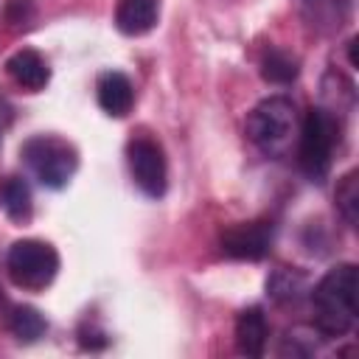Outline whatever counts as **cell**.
Segmentation results:
<instances>
[{"label": "cell", "instance_id": "obj_1", "mask_svg": "<svg viewBox=\"0 0 359 359\" xmlns=\"http://www.w3.org/2000/svg\"><path fill=\"white\" fill-rule=\"evenodd\" d=\"M314 325L323 337H342L359 314V272L353 264L331 266L311 289Z\"/></svg>", "mask_w": 359, "mask_h": 359}, {"label": "cell", "instance_id": "obj_2", "mask_svg": "<svg viewBox=\"0 0 359 359\" xmlns=\"http://www.w3.org/2000/svg\"><path fill=\"white\" fill-rule=\"evenodd\" d=\"M297 135V107L286 95H269L258 101L247 115V137L264 154H283Z\"/></svg>", "mask_w": 359, "mask_h": 359}, {"label": "cell", "instance_id": "obj_3", "mask_svg": "<svg viewBox=\"0 0 359 359\" xmlns=\"http://www.w3.org/2000/svg\"><path fill=\"white\" fill-rule=\"evenodd\" d=\"M20 154L25 160V165L31 168V174L45 188H53V191L65 188L79 168L76 146L56 137V135H36V137L25 140Z\"/></svg>", "mask_w": 359, "mask_h": 359}, {"label": "cell", "instance_id": "obj_4", "mask_svg": "<svg viewBox=\"0 0 359 359\" xmlns=\"http://www.w3.org/2000/svg\"><path fill=\"white\" fill-rule=\"evenodd\" d=\"M297 163L303 174L311 182H323L325 174L331 171V157H334V143H337V121L328 109L314 107L306 112L300 132H297Z\"/></svg>", "mask_w": 359, "mask_h": 359}, {"label": "cell", "instance_id": "obj_5", "mask_svg": "<svg viewBox=\"0 0 359 359\" xmlns=\"http://www.w3.org/2000/svg\"><path fill=\"white\" fill-rule=\"evenodd\" d=\"M6 272L14 286L39 292L50 286V280L59 272V252L39 238H20L8 247L6 255Z\"/></svg>", "mask_w": 359, "mask_h": 359}, {"label": "cell", "instance_id": "obj_6", "mask_svg": "<svg viewBox=\"0 0 359 359\" xmlns=\"http://www.w3.org/2000/svg\"><path fill=\"white\" fill-rule=\"evenodd\" d=\"M126 160H129V171L135 185L151 196L160 199L168 188V168H165V154L163 146L151 137H132L126 146Z\"/></svg>", "mask_w": 359, "mask_h": 359}, {"label": "cell", "instance_id": "obj_7", "mask_svg": "<svg viewBox=\"0 0 359 359\" xmlns=\"http://www.w3.org/2000/svg\"><path fill=\"white\" fill-rule=\"evenodd\" d=\"M222 252L238 261H261L272 247L269 222H238L222 233Z\"/></svg>", "mask_w": 359, "mask_h": 359}, {"label": "cell", "instance_id": "obj_8", "mask_svg": "<svg viewBox=\"0 0 359 359\" xmlns=\"http://www.w3.org/2000/svg\"><path fill=\"white\" fill-rule=\"evenodd\" d=\"M95 95H98V107L109 115V118H126L132 112L135 104V87L129 81V76H123L121 70H107L98 76L95 84Z\"/></svg>", "mask_w": 359, "mask_h": 359}, {"label": "cell", "instance_id": "obj_9", "mask_svg": "<svg viewBox=\"0 0 359 359\" xmlns=\"http://www.w3.org/2000/svg\"><path fill=\"white\" fill-rule=\"evenodd\" d=\"M6 73H8V79H11L17 87L31 90V93L42 90V87L48 84V79H50L48 62H45L34 48H22V50L11 53V56L6 59Z\"/></svg>", "mask_w": 359, "mask_h": 359}, {"label": "cell", "instance_id": "obj_10", "mask_svg": "<svg viewBox=\"0 0 359 359\" xmlns=\"http://www.w3.org/2000/svg\"><path fill=\"white\" fill-rule=\"evenodd\" d=\"M160 0H118L115 25L126 36H143L157 25Z\"/></svg>", "mask_w": 359, "mask_h": 359}, {"label": "cell", "instance_id": "obj_11", "mask_svg": "<svg viewBox=\"0 0 359 359\" xmlns=\"http://www.w3.org/2000/svg\"><path fill=\"white\" fill-rule=\"evenodd\" d=\"M266 337H269V325L266 317L258 306H250L238 314L236 320V345L244 356H261L266 348Z\"/></svg>", "mask_w": 359, "mask_h": 359}, {"label": "cell", "instance_id": "obj_12", "mask_svg": "<svg viewBox=\"0 0 359 359\" xmlns=\"http://www.w3.org/2000/svg\"><path fill=\"white\" fill-rule=\"evenodd\" d=\"M306 20L320 31H339L351 14V0H303Z\"/></svg>", "mask_w": 359, "mask_h": 359}, {"label": "cell", "instance_id": "obj_13", "mask_svg": "<svg viewBox=\"0 0 359 359\" xmlns=\"http://www.w3.org/2000/svg\"><path fill=\"white\" fill-rule=\"evenodd\" d=\"M297 73H300V62L283 48H269L261 59V76L269 84H292Z\"/></svg>", "mask_w": 359, "mask_h": 359}, {"label": "cell", "instance_id": "obj_14", "mask_svg": "<svg viewBox=\"0 0 359 359\" xmlns=\"http://www.w3.org/2000/svg\"><path fill=\"white\" fill-rule=\"evenodd\" d=\"M8 328H11V334H14L20 342H36V339L45 334L48 323H45V317L39 314V309H34V306H17V309H11Z\"/></svg>", "mask_w": 359, "mask_h": 359}, {"label": "cell", "instance_id": "obj_15", "mask_svg": "<svg viewBox=\"0 0 359 359\" xmlns=\"http://www.w3.org/2000/svg\"><path fill=\"white\" fill-rule=\"evenodd\" d=\"M3 208L14 222L31 219V188L22 177H8L3 185Z\"/></svg>", "mask_w": 359, "mask_h": 359}, {"label": "cell", "instance_id": "obj_16", "mask_svg": "<svg viewBox=\"0 0 359 359\" xmlns=\"http://www.w3.org/2000/svg\"><path fill=\"white\" fill-rule=\"evenodd\" d=\"M306 289V278L294 269H275L269 278H266V292L275 297V300H297L300 292Z\"/></svg>", "mask_w": 359, "mask_h": 359}, {"label": "cell", "instance_id": "obj_17", "mask_svg": "<svg viewBox=\"0 0 359 359\" xmlns=\"http://www.w3.org/2000/svg\"><path fill=\"white\" fill-rule=\"evenodd\" d=\"M337 208L348 224L359 222V174L348 171L337 185Z\"/></svg>", "mask_w": 359, "mask_h": 359}]
</instances>
